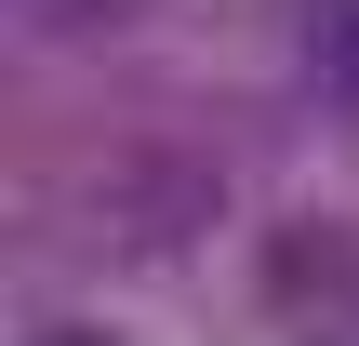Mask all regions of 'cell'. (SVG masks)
<instances>
[{"label":"cell","mask_w":359,"mask_h":346,"mask_svg":"<svg viewBox=\"0 0 359 346\" xmlns=\"http://www.w3.org/2000/svg\"><path fill=\"white\" fill-rule=\"evenodd\" d=\"M40 346H107V333H80V320H53V333H40Z\"/></svg>","instance_id":"cell-2"},{"label":"cell","mask_w":359,"mask_h":346,"mask_svg":"<svg viewBox=\"0 0 359 346\" xmlns=\"http://www.w3.org/2000/svg\"><path fill=\"white\" fill-rule=\"evenodd\" d=\"M306 67L333 93H359V0H306Z\"/></svg>","instance_id":"cell-1"}]
</instances>
